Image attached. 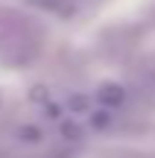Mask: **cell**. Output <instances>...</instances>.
<instances>
[{"label": "cell", "mask_w": 155, "mask_h": 158, "mask_svg": "<svg viewBox=\"0 0 155 158\" xmlns=\"http://www.w3.org/2000/svg\"><path fill=\"white\" fill-rule=\"evenodd\" d=\"M41 53V27L18 12H0V62L23 68Z\"/></svg>", "instance_id": "6da1fadb"}, {"label": "cell", "mask_w": 155, "mask_h": 158, "mask_svg": "<svg viewBox=\"0 0 155 158\" xmlns=\"http://www.w3.org/2000/svg\"><path fill=\"white\" fill-rule=\"evenodd\" d=\"M100 158H155V155H144V152H108Z\"/></svg>", "instance_id": "7a4b0ae2"}]
</instances>
